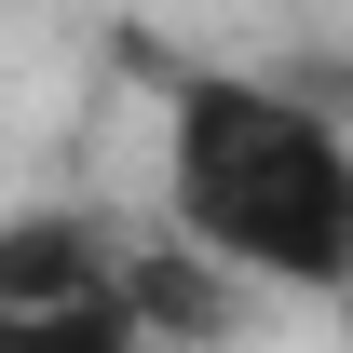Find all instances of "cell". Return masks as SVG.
<instances>
[{
    "label": "cell",
    "instance_id": "1",
    "mask_svg": "<svg viewBox=\"0 0 353 353\" xmlns=\"http://www.w3.org/2000/svg\"><path fill=\"white\" fill-rule=\"evenodd\" d=\"M163 82V218L190 259H218L245 299H340L353 285V123L285 68L176 54Z\"/></svg>",
    "mask_w": 353,
    "mask_h": 353
},
{
    "label": "cell",
    "instance_id": "2",
    "mask_svg": "<svg viewBox=\"0 0 353 353\" xmlns=\"http://www.w3.org/2000/svg\"><path fill=\"white\" fill-rule=\"evenodd\" d=\"M123 299V231L95 204H14L0 218V312H82Z\"/></svg>",
    "mask_w": 353,
    "mask_h": 353
},
{
    "label": "cell",
    "instance_id": "3",
    "mask_svg": "<svg viewBox=\"0 0 353 353\" xmlns=\"http://www.w3.org/2000/svg\"><path fill=\"white\" fill-rule=\"evenodd\" d=\"M123 312H136V340H150V353H218L231 326H245V285L163 231V245H123Z\"/></svg>",
    "mask_w": 353,
    "mask_h": 353
},
{
    "label": "cell",
    "instance_id": "4",
    "mask_svg": "<svg viewBox=\"0 0 353 353\" xmlns=\"http://www.w3.org/2000/svg\"><path fill=\"white\" fill-rule=\"evenodd\" d=\"M0 353H150L123 299H82V312H0Z\"/></svg>",
    "mask_w": 353,
    "mask_h": 353
}]
</instances>
